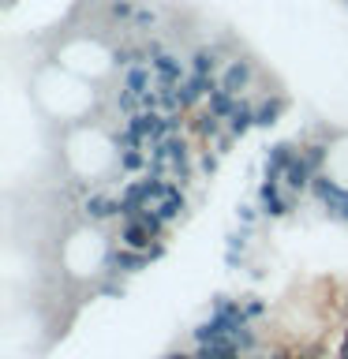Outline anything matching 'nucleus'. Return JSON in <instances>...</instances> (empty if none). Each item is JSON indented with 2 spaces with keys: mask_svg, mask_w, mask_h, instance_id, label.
<instances>
[{
  "mask_svg": "<svg viewBox=\"0 0 348 359\" xmlns=\"http://www.w3.org/2000/svg\"><path fill=\"white\" fill-rule=\"evenodd\" d=\"M303 146L292 142V139H277L266 146V157H262V180H269V184H285V172L292 168V161L300 157Z\"/></svg>",
  "mask_w": 348,
  "mask_h": 359,
  "instance_id": "f257e3e1",
  "label": "nucleus"
},
{
  "mask_svg": "<svg viewBox=\"0 0 348 359\" xmlns=\"http://www.w3.org/2000/svg\"><path fill=\"white\" fill-rule=\"evenodd\" d=\"M218 79H221V86L229 90V94L243 97L247 90L255 86V79H258V64L251 60V56H229Z\"/></svg>",
  "mask_w": 348,
  "mask_h": 359,
  "instance_id": "f03ea898",
  "label": "nucleus"
},
{
  "mask_svg": "<svg viewBox=\"0 0 348 359\" xmlns=\"http://www.w3.org/2000/svg\"><path fill=\"white\" fill-rule=\"evenodd\" d=\"M311 198L319 202L330 217L341 221V210H344V202H348V187L341 184V180H333L330 172H319V176H314V184H311Z\"/></svg>",
  "mask_w": 348,
  "mask_h": 359,
  "instance_id": "7ed1b4c3",
  "label": "nucleus"
},
{
  "mask_svg": "<svg viewBox=\"0 0 348 359\" xmlns=\"http://www.w3.org/2000/svg\"><path fill=\"white\" fill-rule=\"evenodd\" d=\"M258 210H262L266 221H281V217H288V213L296 210V195H288L285 184H269V180H262V184H258Z\"/></svg>",
  "mask_w": 348,
  "mask_h": 359,
  "instance_id": "20e7f679",
  "label": "nucleus"
},
{
  "mask_svg": "<svg viewBox=\"0 0 348 359\" xmlns=\"http://www.w3.org/2000/svg\"><path fill=\"white\" fill-rule=\"evenodd\" d=\"M150 266V255L146 251H131V247H112L101 262V273L105 277H131V273H142Z\"/></svg>",
  "mask_w": 348,
  "mask_h": 359,
  "instance_id": "39448f33",
  "label": "nucleus"
},
{
  "mask_svg": "<svg viewBox=\"0 0 348 359\" xmlns=\"http://www.w3.org/2000/svg\"><path fill=\"white\" fill-rule=\"evenodd\" d=\"M225 49L229 45L218 41V45H195V49L187 53V67H191V75H221V67H225Z\"/></svg>",
  "mask_w": 348,
  "mask_h": 359,
  "instance_id": "423d86ee",
  "label": "nucleus"
},
{
  "mask_svg": "<svg viewBox=\"0 0 348 359\" xmlns=\"http://www.w3.org/2000/svg\"><path fill=\"white\" fill-rule=\"evenodd\" d=\"M83 213H86V221H94V224H105L112 217H120V195H109V191H90L86 202H83Z\"/></svg>",
  "mask_w": 348,
  "mask_h": 359,
  "instance_id": "0eeeda50",
  "label": "nucleus"
},
{
  "mask_svg": "<svg viewBox=\"0 0 348 359\" xmlns=\"http://www.w3.org/2000/svg\"><path fill=\"white\" fill-rule=\"evenodd\" d=\"M150 67H154L157 83H173V86H180V83H184V79L191 75V67H187V56H180L176 49H168L165 56H157V60H154Z\"/></svg>",
  "mask_w": 348,
  "mask_h": 359,
  "instance_id": "6e6552de",
  "label": "nucleus"
},
{
  "mask_svg": "<svg viewBox=\"0 0 348 359\" xmlns=\"http://www.w3.org/2000/svg\"><path fill=\"white\" fill-rule=\"evenodd\" d=\"M285 112H288V97H285V94H266L262 101H255V128H258V131L277 128Z\"/></svg>",
  "mask_w": 348,
  "mask_h": 359,
  "instance_id": "1a4fd4ad",
  "label": "nucleus"
},
{
  "mask_svg": "<svg viewBox=\"0 0 348 359\" xmlns=\"http://www.w3.org/2000/svg\"><path fill=\"white\" fill-rule=\"evenodd\" d=\"M225 131H229L236 142L247 139V135L255 131V101L247 97V94H243L240 101H236V109L229 112V120H225Z\"/></svg>",
  "mask_w": 348,
  "mask_h": 359,
  "instance_id": "9d476101",
  "label": "nucleus"
},
{
  "mask_svg": "<svg viewBox=\"0 0 348 359\" xmlns=\"http://www.w3.org/2000/svg\"><path fill=\"white\" fill-rule=\"evenodd\" d=\"M157 213L173 224V221H180L187 213V191H184V184H176V180H168V191H165V198L157 202Z\"/></svg>",
  "mask_w": 348,
  "mask_h": 359,
  "instance_id": "9b49d317",
  "label": "nucleus"
},
{
  "mask_svg": "<svg viewBox=\"0 0 348 359\" xmlns=\"http://www.w3.org/2000/svg\"><path fill=\"white\" fill-rule=\"evenodd\" d=\"M120 86L142 97V94H150V90H157V75H154L150 64H135V67H128V72L120 75Z\"/></svg>",
  "mask_w": 348,
  "mask_h": 359,
  "instance_id": "f8f14e48",
  "label": "nucleus"
},
{
  "mask_svg": "<svg viewBox=\"0 0 348 359\" xmlns=\"http://www.w3.org/2000/svg\"><path fill=\"white\" fill-rule=\"evenodd\" d=\"M157 240L146 224L135 217V221H120V247H131V251H150Z\"/></svg>",
  "mask_w": 348,
  "mask_h": 359,
  "instance_id": "ddd939ff",
  "label": "nucleus"
},
{
  "mask_svg": "<svg viewBox=\"0 0 348 359\" xmlns=\"http://www.w3.org/2000/svg\"><path fill=\"white\" fill-rule=\"evenodd\" d=\"M191 128H195V135H199L202 142H218L221 135H225V120H221V116H213V112H210L206 105H202Z\"/></svg>",
  "mask_w": 348,
  "mask_h": 359,
  "instance_id": "4468645a",
  "label": "nucleus"
},
{
  "mask_svg": "<svg viewBox=\"0 0 348 359\" xmlns=\"http://www.w3.org/2000/svg\"><path fill=\"white\" fill-rule=\"evenodd\" d=\"M112 64L120 67V72H128V67H135V64H150V56H146V45L139 41V45H120V49H112Z\"/></svg>",
  "mask_w": 348,
  "mask_h": 359,
  "instance_id": "2eb2a0df",
  "label": "nucleus"
},
{
  "mask_svg": "<svg viewBox=\"0 0 348 359\" xmlns=\"http://www.w3.org/2000/svg\"><path fill=\"white\" fill-rule=\"evenodd\" d=\"M120 154V172L128 176H142L150 165V150H116Z\"/></svg>",
  "mask_w": 348,
  "mask_h": 359,
  "instance_id": "dca6fc26",
  "label": "nucleus"
},
{
  "mask_svg": "<svg viewBox=\"0 0 348 359\" xmlns=\"http://www.w3.org/2000/svg\"><path fill=\"white\" fill-rule=\"evenodd\" d=\"M225 337H229V333L221 330L218 318H206V322H199L195 330H191V341H195V344H218V341H225Z\"/></svg>",
  "mask_w": 348,
  "mask_h": 359,
  "instance_id": "f3484780",
  "label": "nucleus"
},
{
  "mask_svg": "<svg viewBox=\"0 0 348 359\" xmlns=\"http://www.w3.org/2000/svg\"><path fill=\"white\" fill-rule=\"evenodd\" d=\"M236 101H240V97H236V94H229V90H225V86H218V90H213V94L206 97V109L213 112V116L229 120V112L236 109Z\"/></svg>",
  "mask_w": 348,
  "mask_h": 359,
  "instance_id": "a211bd4d",
  "label": "nucleus"
},
{
  "mask_svg": "<svg viewBox=\"0 0 348 359\" xmlns=\"http://www.w3.org/2000/svg\"><path fill=\"white\" fill-rule=\"evenodd\" d=\"M135 11H139V0H109V19L120 22V27H128V30H131Z\"/></svg>",
  "mask_w": 348,
  "mask_h": 359,
  "instance_id": "6ab92c4d",
  "label": "nucleus"
},
{
  "mask_svg": "<svg viewBox=\"0 0 348 359\" xmlns=\"http://www.w3.org/2000/svg\"><path fill=\"white\" fill-rule=\"evenodd\" d=\"M303 157H307V165L314 168V172H326V161H330V146H326L322 139H314L303 146Z\"/></svg>",
  "mask_w": 348,
  "mask_h": 359,
  "instance_id": "aec40b11",
  "label": "nucleus"
},
{
  "mask_svg": "<svg viewBox=\"0 0 348 359\" xmlns=\"http://www.w3.org/2000/svg\"><path fill=\"white\" fill-rule=\"evenodd\" d=\"M112 105H116V112L123 120L128 116H135V112H142V101H139V94H131V90H116V94H112Z\"/></svg>",
  "mask_w": 348,
  "mask_h": 359,
  "instance_id": "412c9836",
  "label": "nucleus"
},
{
  "mask_svg": "<svg viewBox=\"0 0 348 359\" xmlns=\"http://www.w3.org/2000/svg\"><path fill=\"white\" fill-rule=\"evenodd\" d=\"M157 97H161V112H184L180 86H173V83H157Z\"/></svg>",
  "mask_w": 348,
  "mask_h": 359,
  "instance_id": "4be33fe9",
  "label": "nucleus"
},
{
  "mask_svg": "<svg viewBox=\"0 0 348 359\" xmlns=\"http://www.w3.org/2000/svg\"><path fill=\"white\" fill-rule=\"evenodd\" d=\"M131 30L154 34V30H157V11H154L150 4H139V11H135V19H131Z\"/></svg>",
  "mask_w": 348,
  "mask_h": 359,
  "instance_id": "5701e85b",
  "label": "nucleus"
},
{
  "mask_svg": "<svg viewBox=\"0 0 348 359\" xmlns=\"http://www.w3.org/2000/svg\"><path fill=\"white\" fill-rule=\"evenodd\" d=\"M247 243H251V229H247V224H240L236 232H229V243H225V255H240V258H243Z\"/></svg>",
  "mask_w": 348,
  "mask_h": 359,
  "instance_id": "b1692460",
  "label": "nucleus"
},
{
  "mask_svg": "<svg viewBox=\"0 0 348 359\" xmlns=\"http://www.w3.org/2000/svg\"><path fill=\"white\" fill-rule=\"evenodd\" d=\"M236 344H240L243 355H255V352H258V330H255V325L240 330V333H236Z\"/></svg>",
  "mask_w": 348,
  "mask_h": 359,
  "instance_id": "393cba45",
  "label": "nucleus"
},
{
  "mask_svg": "<svg viewBox=\"0 0 348 359\" xmlns=\"http://www.w3.org/2000/svg\"><path fill=\"white\" fill-rule=\"evenodd\" d=\"M218 165H221V154L218 150H202L199 154V172L202 176H213V172H218Z\"/></svg>",
  "mask_w": 348,
  "mask_h": 359,
  "instance_id": "a878e982",
  "label": "nucleus"
},
{
  "mask_svg": "<svg viewBox=\"0 0 348 359\" xmlns=\"http://www.w3.org/2000/svg\"><path fill=\"white\" fill-rule=\"evenodd\" d=\"M98 292H101V296H109V299H120L128 288H123V280H120V277H105V280L98 285Z\"/></svg>",
  "mask_w": 348,
  "mask_h": 359,
  "instance_id": "bb28decb",
  "label": "nucleus"
},
{
  "mask_svg": "<svg viewBox=\"0 0 348 359\" xmlns=\"http://www.w3.org/2000/svg\"><path fill=\"white\" fill-rule=\"evenodd\" d=\"M258 217H262V210H258V206H236V221L247 224V229H255Z\"/></svg>",
  "mask_w": 348,
  "mask_h": 359,
  "instance_id": "cd10ccee",
  "label": "nucleus"
},
{
  "mask_svg": "<svg viewBox=\"0 0 348 359\" xmlns=\"http://www.w3.org/2000/svg\"><path fill=\"white\" fill-rule=\"evenodd\" d=\"M243 311H247V318H251V322H258L266 314V303L258 296H243Z\"/></svg>",
  "mask_w": 348,
  "mask_h": 359,
  "instance_id": "c85d7f7f",
  "label": "nucleus"
},
{
  "mask_svg": "<svg viewBox=\"0 0 348 359\" xmlns=\"http://www.w3.org/2000/svg\"><path fill=\"white\" fill-rule=\"evenodd\" d=\"M146 255H150V262H161V258L168 255V247H165V240H157L154 247H150V251H146Z\"/></svg>",
  "mask_w": 348,
  "mask_h": 359,
  "instance_id": "c756f323",
  "label": "nucleus"
},
{
  "mask_svg": "<svg viewBox=\"0 0 348 359\" xmlns=\"http://www.w3.org/2000/svg\"><path fill=\"white\" fill-rule=\"evenodd\" d=\"M337 359H348V325H344V333H341V348H337Z\"/></svg>",
  "mask_w": 348,
  "mask_h": 359,
  "instance_id": "7c9ffc66",
  "label": "nucleus"
},
{
  "mask_svg": "<svg viewBox=\"0 0 348 359\" xmlns=\"http://www.w3.org/2000/svg\"><path fill=\"white\" fill-rule=\"evenodd\" d=\"M225 266H229V269H240L243 258H240V255H225Z\"/></svg>",
  "mask_w": 348,
  "mask_h": 359,
  "instance_id": "2f4dec72",
  "label": "nucleus"
},
{
  "mask_svg": "<svg viewBox=\"0 0 348 359\" xmlns=\"http://www.w3.org/2000/svg\"><path fill=\"white\" fill-rule=\"evenodd\" d=\"M165 359H195V355H187V352H168Z\"/></svg>",
  "mask_w": 348,
  "mask_h": 359,
  "instance_id": "473e14b6",
  "label": "nucleus"
},
{
  "mask_svg": "<svg viewBox=\"0 0 348 359\" xmlns=\"http://www.w3.org/2000/svg\"><path fill=\"white\" fill-rule=\"evenodd\" d=\"M341 221L348 224V202H344V210H341Z\"/></svg>",
  "mask_w": 348,
  "mask_h": 359,
  "instance_id": "72a5a7b5",
  "label": "nucleus"
},
{
  "mask_svg": "<svg viewBox=\"0 0 348 359\" xmlns=\"http://www.w3.org/2000/svg\"><path fill=\"white\" fill-rule=\"evenodd\" d=\"M255 359H285V355H281V352H277V355H255Z\"/></svg>",
  "mask_w": 348,
  "mask_h": 359,
  "instance_id": "f704fd0d",
  "label": "nucleus"
},
{
  "mask_svg": "<svg viewBox=\"0 0 348 359\" xmlns=\"http://www.w3.org/2000/svg\"><path fill=\"white\" fill-rule=\"evenodd\" d=\"M344 4H348V0H344Z\"/></svg>",
  "mask_w": 348,
  "mask_h": 359,
  "instance_id": "c9c22d12",
  "label": "nucleus"
}]
</instances>
